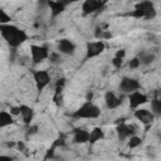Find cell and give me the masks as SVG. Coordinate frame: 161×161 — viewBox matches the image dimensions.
Instances as JSON below:
<instances>
[{
  "label": "cell",
  "instance_id": "30bf717a",
  "mask_svg": "<svg viewBox=\"0 0 161 161\" xmlns=\"http://www.w3.org/2000/svg\"><path fill=\"white\" fill-rule=\"evenodd\" d=\"M116 130H117L118 138L121 141H123L126 138H130L131 136H135V133H136V127L133 125H126L125 122L123 123H118Z\"/></svg>",
  "mask_w": 161,
  "mask_h": 161
},
{
  "label": "cell",
  "instance_id": "8fae6325",
  "mask_svg": "<svg viewBox=\"0 0 161 161\" xmlns=\"http://www.w3.org/2000/svg\"><path fill=\"white\" fill-rule=\"evenodd\" d=\"M75 52V44L69 40V39H60L58 42V53L59 54H65V55H72Z\"/></svg>",
  "mask_w": 161,
  "mask_h": 161
},
{
  "label": "cell",
  "instance_id": "f1b7e54d",
  "mask_svg": "<svg viewBox=\"0 0 161 161\" xmlns=\"http://www.w3.org/2000/svg\"><path fill=\"white\" fill-rule=\"evenodd\" d=\"M64 83H65V79H64V78H59V79L57 80V83H55V87H57V88H63Z\"/></svg>",
  "mask_w": 161,
  "mask_h": 161
},
{
  "label": "cell",
  "instance_id": "4fadbf2b",
  "mask_svg": "<svg viewBox=\"0 0 161 161\" xmlns=\"http://www.w3.org/2000/svg\"><path fill=\"white\" fill-rule=\"evenodd\" d=\"M88 140H89V132L88 131L82 130V128H78L74 131V133H73V142L74 143L82 145V143L88 142Z\"/></svg>",
  "mask_w": 161,
  "mask_h": 161
},
{
  "label": "cell",
  "instance_id": "7c38bea8",
  "mask_svg": "<svg viewBox=\"0 0 161 161\" xmlns=\"http://www.w3.org/2000/svg\"><path fill=\"white\" fill-rule=\"evenodd\" d=\"M104 103H106V106H107L108 109H116L117 107L121 106V103H122V97H117L114 92L108 91V92L104 94Z\"/></svg>",
  "mask_w": 161,
  "mask_h": 161
},
{
  "label": "cell",
  "instance_id": "ba28073f",
  "mask_svg": "<svg viewBox=\"0 0 161 161\" xmlns=\"http://www.w3.org/2000/svg\"><path fill=\"white\" fill-rule=\"evenodd\" d=\"M104 50V43L102 40H97V42H89L87 43V48H86V58L91 59L94 57H98L102 52Z\"/></svg>",
  "mask_w": 161,
  "mask_h": 161
},
{
  "label": "cell",
  "instance_id": "4dcf8cb0",
  "mask_svg": "<svg viewBox=\"0 0 161 161\" xmlns=\"http://www.w3.org/2000/svg\"><path fill=\"white\" fill-rule=\"evenodd\" d=\"M16 146H18V148H19V151H24V148H25V146H24V143H23L21 141H19V142L16 143Z\"/></svg>",
  "mask_w": 161,
  "mask_h": 161
},
{
  "label": "cell",
  "instance_id": "5b68a950",
  "mask_svg": "<svg viewBox=\"0 0 161 161\" xmlns=\"http://www.w3.org/2000/svg\"><path fill=\"white\" fill-rule=\"evenodd\" d=\"M30 55H31L33 63L38 64V63H42L43 60L48 59L49 50L47 47H43V45H31L30 47Z\"/></svg>",
  "mask_w": 161,
  "mask_h": 161
},
{
  "label": "cell",
  "instance_id": "ac0fdd59",
  "mask_svg": "<svg viewBox=\"0 0 161 161\" xmlns=\"http://www.w3.org/2000/svg\"><path fill=\"white\" fill-rule=\"evenodd\" d=\"M103 137H104L103 130H102L101 127H94V128L89 132V140H88V142H89V143H96L97 141L102 140Z\"/></svg>",
  "mask_w": 161,
  "mask_h": 161
},
{
  "label": "cell",
  "instance_id": "4316f807",
  "mask_svg": "<svg viewBox=\"0 0 161 161\" xmlns=\"http://www.w3.org/2000/svg\"><path fill=\"white\" fill-rule=\"evenodd\" d=\"M125 55H126V50H125V49H119V50H117L116 54H114L116 58H121V59H123Z\"/></svg>",
  "mask_w": 161,
  "mask_h": 161
},
{
  "label": "cell",
  "instance_id": "f546056e",
  "mask_svg": "<svg viewBox=\"0 0 161 161\" xmlns=\"http://www.w3.org/2000/svg\"><path fill=\"white\" fill-rule=\"evenodd\" d=\"M0 161H13V157L8 155H0Z\"/></svg>",
  "mask_w": 161,
  "mask_h": 161
},
{
  "label": "cell",
  "instance_id": "ffe728a7",
  "mask_svg": "<svg viewBox=\"0 0 161 161\" xmlns=\"http://www.w3.org/2000/svg\"><path fill=\"white\" fill-rule=\"evenodd\" d=\"M151 112L155 114V117L161 114V99L158 97L151 99Z\"/></svg>",
  "mask_w": 161,
  "mask_h": 161
},
{
  "label": "cell",
  "instance_id": "6da1fadb",
  "mask_svg": "<svg viewBox=\"0 0 161 161\" xmlns=\"http://www.w3.org/2000/svg\"><path fill=\"white\" fill-rule=\"evenodd\" d=\"M0 35L8 43V45L10 48H14V49L20 47L28 39L26 33L24 30L19 29L18 26L13 25V24L0 25Z\"/></svg>",
  "mask_w": 161,
  "mask_h": 161
},
{
  "label": "cell",
  "instance_id": "603a6c76",
  "mask_svg": "<svg viewBox=\"0 0 161 161\" xmlns=\"http://www.w3.org/2000/svg\"><path fill=\"white\" fill-rule=\"evenodd\" d=\"M140 65H141V63H140V60H138V58H137V57L132 58V59L128 62V67H130L131 69H137Z\"/></svg>",
  "mask_w": 161,
  "mask_h": 161
},
{
  "label": "cell",
  "instance_id": "9a60e30c",
  "mask_svg": "<svg viewBox=\"0 0 161 161\" xmlns=\"http://www.w3.org/2000/svg\"><path fill=\"white\" fill-rule=\"evenodd\" d=\"M101 5H102V3H99V1L87 0V1L83 3L82 9H83V13H84V14H91V13H94L96 10H98Z\"/></svg>",
  "mask_w": 161,
  "mask_h": 161
},
{
  "label": "cell",
  "instance_id": "83f0119b",
  "mask_svg": "<svg viewBox=\"0 0 161 161\" xmlns=\"http://www.w3.org/2000/svg\"><path fill=\"white\" fill-rule=\"evenodd\" d=\"M38 132V126H29L28 128V135H34Z\"/></svg>",
  "mask_w": 161,
  "mask_h": 161
},
{
  "label": "cell",
  "instance_id": "484cf974",
  "mask_svg": "<svg viewBox=\"0 0 161 161\" xmlns=\"http://www.w3.org/2000/svg\"><path fill=\"white\" fill-rule=\"evenodd\" d=\"M9 113H10L13 117H15V116L20 114V108H19V106H16V107H10V111H9Z\"/></svg>",
  "mask_w": 161,
  "mask_h": 161
},
{
  "label": "cell",
  "instance_id": "cb8c5ba5",
  "mask_svg": "<svg viewBox=\"0 0 161 161\" xmlns=\"http://www.w3.org/2000/svg\"><path fill=\"white\" fill-rule=\"evenodd\" d=\"M48 59L52 62V63H58L59 60H60V54L59 53H49V57H48Z\"/></svg>",
  "mask_w": 161,
  "mask_h": 161
},
{
  "label": "cell",
  "instance_id": "3957f363",
  "mask_svg": "<svg viewBox=\"0 0 161 161\" xmlns=\"http://www.w3.org/2000/svg\"><path fill=\"white\" fill-rule=\"evenodd\" d=\"M155 14H156V11L153 9L152 3H150V1H142V3L137 4L135 10L131 13V15L137 18V19H140V18L151 19V18L155 16Z\"/></svg>",
  "mask_w": 161,
  "mask_h": 161
},
{
  "label": "cell",
  "instance_id": "d6986e66",
  "mask_svg": "<svg viewBox=\"0 0 161 161\" xmlns=\"http://www.w3.org/2000/svg\"><path fill=\"white\" fill-rule=\"evenodd\" d=\"M137 58H138V60H140L141 64L148 65V64H151L155 60L156 55H155V53H151V52H142Z\"/></svg>",
  "mask_w": 161,
  "mask_h": 161
},
{
  "label": "cell",
  "instance_id": "d4e9b609",
  "mask_svg": "<svg viewBox=\"0 0 161 161\" xmlns=\"http://www.w3.org/2000/svg\"><path fill=\"white\" fill-rule=\"evenodd\" d=\"M122 64H123V59H121V58H116V57L112 59V65H113L114 68L118 69V68L122 67Z\"/></svg>",
  "mask_w": 161,
  "mask_h": 161
},
{
  "label": "cell",
  "instance_id": "8992f818",
  "mask_svg": "<svg viewBox=\"0 0 161 161\" xmlns=\"http://www.w3.org/2000/svg\"><path fill=\"white\" fill-rule=\"evenodd\" d=\"M33 79L38 91H43L50 83V74L48 70H35L33 73Z\"/></svg>",
  "mask_w": 161,
  "mask_h": 161
},
{
  "label": "cell",
  "instance_id": "44dd1931",
  "mask_svg": "<svg viewBox=\"0 0 161 161\" xmlns=\"http://www.w3.org/2000/svg\"><path fill=\"white\" fill-rule=\"evenodd\" d=\"M142 143V140H141V137H138V136H131L130 138H128V147L130 148H136V147H138Z\"/></svg>",
  "mask_w": 161,
  "mask_h": 161
},
{
  "label": "cell",
  "instance_id": "52a82bcc",
  "mask_svg": "<svg viewBox=\"0 0 161 161\" xmlns=\"http://www.w3.org/2000/svg\"><path fill=\"white\" fill-rule=\"evenodd\" d=\"M147 102H148V97L140 91H136V92L128 94V103H130L131 109H137L140 106H142Z\"/></svg>",
  "mask_w": 161,
  "mask_h": 161
},
{
  "label": "cell",
  "instance_id": "1f68e13d",
  "mask_svg": "<svg viewBox=\"0 0 161 161\" xmlns=\"http://www.w3.org/2000/svg\"><path fill=\"white\" fill-rule=\"evenodd\" d=\"M15 145H16V143H15L14 141H11V142H6V143H5V146H6V147H14Z\"/></svg>",
  "mask_w": 161,
  "mask_h": 161
},
{
  "label": "cell",
  "instance_id": "2e32d148",
  "mask_svg": "<svg viewBox=\"0 0 161 161\" xmlns=\"http://www.w3.org/2000/svg\"><path fill=\"white\" fill-rule=\"evenodd\" d=\"M48 6L50 8L52 16H58V15H60V13L64 11L65 4L62 3V1H49L48 3Z\"/></svg>",
  "mask_w": 161,
  "mask_h": 161
},
{
  "label": "cell",
  "instance_id": "7a4b0ae2",
  "mask_svg": "<svg viewBox=\"0 0 161 161\" xmlns=\"http://www.w3.org/2000/svg\"><path fill=\"white\" fill-rule=\"evenodd\" d=\"M101 114V109L98 106H96L93 102H88L86 101L74 113L73 117L74 118H86V119H93V118H98Z\"/></svg>",
  "mask_w": 161,
  "mask_h": 161
},
{
  "label": "cell",
  "instance_id": "7402d4cb",
  "mask_svg": "<svg viewBox=\"0 0 161 161\" xmlns=\"http://www.w3.org/2000/svg\"><path fill=\"white\" fill-rule=\"evenodd\" d=\"M10 21H11L10 15H9V14H8L5 10L0 9V25H4V24H10Z\"/></svg>",
  "mask_w": 161,
  "mask_h": 161
},
{
  "label": "cell",
  "instance_id": "277c9868",
  "mask_svg": "<svg viewBox=\"0 0 161 161\" xmlns=\"http://www.w3.org/2000/svg\"><path fill=\"white\" fill-rule=\"evenodd\" d=\"M140 82L135 78H130V77H125L121 79L119 83V92L125 93V94H131L136 91H140Z\"/></svg>",
  "mask_w": 161,
  "mask_h": 161
},
{
  "label": "cell",
  "instance_id": "5bb4252c",
  "mask_svg": "<svg viewBox=\"0 0 161 161\" xmlns=\"http://www.w3.org/2000/svg\"><path fill=\"white\" fill-rule=\"evenodd\" d=\"M20 108V116L23 117V121L25 125H30L31 119H33V114H34V111L31 107L26 106V104H20L19 106Z\"/></svg>",
  "mask_w": 161,
  "mask_h": 161
},
{
  "label": "cell",
  "instance_id": "9c48e42d",
  "mask_svg": "<svg viewBox=\"0 0 161 161\" xmlns=\"http://www.w3.org/2000/svg\"><path fill=\"white\" fill-rule=\"evenodd\" d=\"M135 118L137 121H140L141 123L143 125H151L153 121H155V114L148 111V109H145V108H140V109H135V113H133Z\"/></svg>",
  "mask_w": 161,
  "mask_h": 161
},
{
  "label": "cell",
  "instance_id": "e0dca14e",
  "mask_svg": "<svg viewBox=\"0 0 161 161\" xmlns=\"http://www.w3.org/2000/svg\"><path fill=\"white\" fill-rule=\"evenodd\" d=\"M14 123V117L8 111H0V128L8 127Z\"/></svg>",
  "mask_w": 161,
  "mask_h": 161
}]
</instances>
